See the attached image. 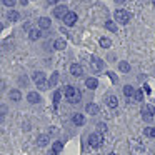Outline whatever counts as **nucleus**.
<instances>
[{"instance_id":"nucleus-1","label":"nucleus","mask_w":155,"mask_h":155,"mask_svg":"<svg viewBox=\"0 0 155 155\" xmlns=\"http://www.w3.org/2000/svg\"><path fill=\"white\" fill-rule=\"evenodd\" d=\"M64 94H65V97H67V100L70 102V104H78V102L82 100V94L75 87H72V85H67V87H65Z\"/></svg>"},{"instance_id":"nucleus-2","label":"nucleus","mask_w":155,"mask_h":155,"mask_svg":"<svg viewBox=\"0 0 155 155\" xmlns=\"http://www.w3.org/2000/svg\"><path fill=\"white\" fill-rule=\"evenodd\" d=\"M34 82L37 84V87L40 88V90H45V88L48 87L47 80H45V74H44V72H35V74H34Z\"/></svg>"},{"instance_id":"nucleus-3","label":"nucleus","mask_w":155,"mask_h":155,"mask_svg":"<svg viewBox=\"0 0 155 155\" xmlns=\"http://www.w3.org/2000/svg\"><path fill=\"white\" fill-rule=\"evenodd\" d=\"M153 115H155L153 107L152 105H143V108H142V118L145 122H152L153 120Z\"/></svg>"},{"instance_id":"nucleus-4","label":"nucleus","mask_w":155,"mask_h":155,"mask_svg":"<svg viewBox=\"0 0 155 155\" xmlns=\"http://www.w3.org/2000/svg\"><path fill=\"white\" fill-rule=\"evenodd\" d=\"M128 18H130L128 12H125V10H115V20H117L118 24H122V25L128 24Z\"/></svg>"},{"instance_id":"nucleus-5","label":"nucleus","mask_w":155,"mask_h":155,"mask_svg":"<svg viewBox=\"0 0 155 155\" xmlns=\"http://www.w3.org/2000/svg\"><path fill=\"white\" fill-rule=\"evenodd\" d=\"M75 22H77V14L75 12H67L64 17V24L67 27H72V25H75Z\"/></svg>"},{"instance_id":"nucleus-6","label":"nucleus","mask_w":155,"mask_h":155,"mask_svg":"<svg viewBox=\"0 0 155 155\" xmlns=\"http://www.w3.org/2000/svg\"><path fill=\"white\" fill-rule=\"evenodd\" d=\"M67 12H68L67 5H57V7H55V10H54V15L57 18H64Z\"/></svg>"},{"instance_id":"nucleus-7","label":"nucleus","mask_w":155,"mask_h":155,"mask_svg":"<svg viewBox=\"0 0 155 155\" xmlns=\"http://www.w3.org/2000/svg\"><path fill=\"white\" fill-rule=\"evenodd\" d=\"M88 143H90L92 147H98V145L102 143V137L98 134H92L90 137H88Z\"/></svg>"},{"instance_id":"nucleus-8","label":"nucleus","mask_w":155,"mask_h":155,"mask_svg":"<svg viewBox=\"0 0 155 155\" xmlns=\"http://www.w3.org/2000/svg\"><path fill=\"white\" fill-rule=\"evenodd\" d=\"M70 74L74 75V77H80V75L84 74V68H82V65H78V64L70 65Z\"/></svg>"},{"instance_id":"nucleus-9","label":"nucleus","mask_w":155,"mask_h":155,"mask_svg":"<svg viewBox=\"0 0 155 155\" xmlns=\"http://www.w3.org/2000/svg\"><path fill=\"white\" fill-rule=\"evenodd\" d=\"M92 68H94L95 72H100L102 68H104V62L97 57H92Z\"/></svg>"},{"instance_id":"nucleus-10","label":"nucleus","mask_w":155,"mask_h":155,"mask_svg":"<svg viewBox=\"0 0 155 155\" xmlns=\"http://www.w3.org/2000/svg\"><path fill=\"white\" fill-rule=\"evenodd\" d=\"M107 105L110 108H117L118 107V98L115 97V95H108L107 97Z\"/></svg>"},{"instance_id":"nucleus-11","label":"nucleus","mask_w":155,"mask_h":155,"mask_svg":"<svg viewBox=\"0 0 155 155\" xmlns=\"http://www.w3.org/2000/svg\"><path fill=\"white\" fill-rule=\"evenodd\" d=\"M28 37H30V40H38V38L42 37L40 28H32V30L28 32Z\"/></svg>"},{"instance_id":"nucleus-12","label":"nucleus","mask_w":155,"mask_h":155,"mask_svg":"<svg viewBox=\"0 0 155 155\" xmlns=\"http://www.w3.org/2000/svg\"><path fill=\"white\" fill-rule=\"evenodd\" d=\"M27 100L30 102V104H38V102H40V95H38L37 92H30V94L27 95Z\"/></svg>"},{"instance_id":"nucleus-13","label":"nucleus","mask_w":155,"mask_h":155,"mask_svg":"<svg viewBox=\"0 0 155 155\" xmlns=\"http://www.w3.org/2000/svg\"><path fill=\"white\" fill-rule=\"evenodd\" d=\"M50 25H52L50 18H47V17L38 18V27H40V28H50Z\"/></svg>"},{"instance_id":"nucleus-14","label":"nucleus","mask_w":155,"mask_h":155,"mask_svg":"<svg viewBox=\"0 0 155 155\" xmlns=\"http://www.w3.org/2000/svg\"><path fill=\"white\" fill-rule=\"evenodd\" d=\"M72 122H74L75 125H84L85 124V117L82 114H75L74 117H72Z\"/></svg>"},{"instance_id":"nucleus-15","label":"nucleus","mask_w":155,"mask_h":155,"mask_svg":"<svg viewBox=\"0 0 155 155\" xmlns=\"http://www.w3.org/2000/svg\"><path fill=\"white\" fill-rule=\"evenodd\" d=\"M85 110H87L88 115H97L98 114V107L95 104H88L87 107H85Z\"/></svg>"},{"instance_id":"nucleus-16","label":"nucleus","mask_w":155,"mask_h":155,"mask_svg":"<svg viewBox=\"0 0 155 155\" xmlns=\"http://www.w3.org/2000/svg\"><path fill=\"white\" fill-rule=\"evenodd\" d=\"M134 92H135V88L132 87V85H125V87H124V95H125L127 98H132V97H134Z\"/></svg>"},{"instance_id":"nucleus-17","label":"nucleus","mask_w":155,"mask_h":155,"mask_svg":"<svg viewBox=\"0 0 155 155\" xmlns=\"http://www.w3.org/2000/svg\"><path fill=\"white\" fill-rule=\"evenodd\" d=\"M7 18H8L10 22H17L18 18H20V14H18L17 10H10V12L7 14Z\"/></svg>"},{"instance_id":"nucleus-18","label":"nucleus","mask_w":155,"mask_h":155,"mask_svg":"<svg viewBox=\"0 0 155 155\" xmlns=\"http://www.w3.org/2000/svg\"><path fill=\"white\" fill-rule=\"evenodd\" d=\"M8 97H10V100L18 102V100L22 98V94H20V90H12L10 94H8Z\"/></svg>"},{"instance_id":"nucleus-19","label":"nucleus","mask_w":155,"mask_h":155,"mask_svg":"<svg viewBox=\"0 0 155 155\" xmlns=\"http://www.w3.org/2000/svg\"><path fill=\"white\" fill-rule=\"evenodd\" d=\"M85 85H87V88H97V85H98V82H97V78H87L85 80Z\"/></svg>"},{"instance_id":"nucleus-20","label":"nucleus","mask_w":155,"mask_h":155,"mask_svg":"<svg viewBox=\"0 0 155 155\" xmlns=\"http://www.w3.org/2000/svg\"><path fill=\"white\" fill-rule=\"evenodd\" d=\"M47 143H48V135H40V137L37 138V145H38V147H45Z\"/></svg>"},{"instance_id":"nucleus-21","label":"nucleus","mask_w":155,"mask_h":155,"mask_svg":"<svg viewBox=\"0 0 155 155\" xmlns=\"http://www.w3.org/2000/svg\"><path fill=\"white\" fill-rule=\"evenodd\" d=\"M65 45H67V44H65V40H62V38H58V40L54 42V48H55V50H64Z\"/></svg>"},{"instance_id":"nucleus-22","label":"nucleus","mask_w":155,"mask_h":155,"mask_svg":"<svg viewBox=\"0 0 155 155\" xmlns=\"http://www.w3.org/2000/svg\"><path fill=\"white\" fill-rule=\"evenodd\" d=\"M118 68H120V72H124V74H128V72H130V64H128V62H120V64H118Z\"/></svg>"},{"instance_id":"nucleus-23","label":"nucleus","mask_w":155,"mask_h":155,"mask_svg":"<svg viewBox=\"0 0 155 155\" xmlns=\"http://www.w3.org/2000/svg\"><path fill=\"white\" fill-rule=\"evenodd\" d=\"M98 44H100V47L102 48H108L112 45V42H110V38H107V37H102L100 40H98Z\"/></svg>"},{"instance_id":"nucleus-24","label":"nucleus","mask_w":155,"mask_h":155,"mask_svg":"<svg viewBox=\"0 0 155 155\" xmlns=\"http://www.w3.org/2000/svg\"><path fill=\"white\" fill-rule=\"evenodd\" d=\"M57 82H58V74H57V72H54V74H52V77H50V80H48L47 84H48V87H55V85H57Z\"/></svg>"},{"instance_id":"nucleus-25","label":"nucleus","mask_w":155,"mask_h":155,"mask_svg":"<svg viewBox=\"0 0 155 155\" xmlns=\"http://www.w3.org/2000/svg\"><path fill=\"white\" fill-rule=\"evenodd\" d=\"M105 28H107V30H110V32H117V25H115V22H112V20L105 22Z\"/></svg>"},{"instance_id":"nucleus-26","label":"nucleus","mask_w":155,"mask_h":155,"mask_svg":"<svg viewBox=\"0 0 155 155\" xmlns=\"http://www.w3.org/2000/svg\"><path fill=\"white\" fill-rule=\"evenodd\" d=\"M143 134L147 135V137H150V138H155V128L153 127H147L143 130Z\"/></svg>"},{"instance_id":"nucleus-27","label":"nucleus","mask_w":155,"mask_h":155,"mask_svg":"<svg viewBox=\"0 0 155 155\" xmlns=\"http://www.w3.org/2000/svg\"><path fill=\"white\" fill-rule=\"evenodd\" d=\"M132 98H134L135 102H142V100H143V94H142L140 90H135L134 92V97H132Z\"/></svg>"},{"instance_id":"nucleus-28","label":"nucleus","mask_w":155,"mask_h":155,"mask_svg":"<svg viewBox=\"0 0 155 155\" xmlns=\"http://www.w3.org/2000/svg\"><path fill=\"white\" fill-rule=\"evenodd\" d=\"M52 150H54L55 153L62 152V142H54V147H52Z\"/></svg>"},{"instance_id":"nucleus-29","label":"nucleus","mask_w":155,"mask_h":155,"mask_svg":"<svg viewBox=\"0 0 155 155\" xmlns=\"http://www.w3.org/2000/svg\"><path fill=\"white\" fill-rule=\"evenodd\" d=\"M60 97H62V92H58V90H57V92L54 94V104H55V105H57L58 102H60Z\"/></svg>"},{"instance_id":"nucleus-30","label":"nucleus","mask_w":155,"mask_h":155,"mask_svg":"<svg viewBox=\"0 0 155 155\" xmlns=\"http://www.w3.org/2000/svg\"><path fill=\"white\" fill-rule=\"evenodd\" d=\"M97 130L98 132H105V130H107V125H105V124H97Z\"/></svg>"},{"instance_id":"nucleus-31","label":"nucleus","mask_w":155,"mask_h":155,"mask_svg":"<svg viewBox=\"0 0 155 155\" xmlns=\"http://www.w3.org/2000/svg\"><path fill=\"white\" fill-rule=\"evenodd\" d=\"M4 5H7V7H14L15 0H4Z\"/></svg>"},{"instance_id":"nucleus-32","label":"nucleus","mask_w":155,"mask_h":155,"mask_svg":"<svg viewBox=\"0 0 155 155\" xmlns=\"http://www.w3.org/2000/svg\"><path fill=\"white\" fill-rule=\"evenodd\" d=\"M108 77L112 78V82H115V84H117V80H118V78H117V75H115L114 72H108Z\"/></svg>"},{"instance_id":"nucleus-33","label":"nucleus","mask_w":155,"mask_h":155,"mask_svg":"<svg viewBox=\"0 0 155 155\" xmlns=\"http://www.w3.org/2000/svg\"><path fill=\"white\" fill-rule=\"evenodd\" d=\"M47 2H48V4H50V5H55V4H57V2H58V0H47Z\"/></svg>"},{"instance_id":"nucleus-34","label":"nucleus","mask_w":155,"mask_h":155,"mask_svg":"<svg viewBox=\"0 0 155 155\" xmlns=\"http://www.w3.org/2000/svg\"><path fill=\"white\" fill-rule=\"evenodd\" d=\"M2 122H4V114L0 112V124H2Z\"/></svg>"},{"instance_id":"nucleus-35","label":"nucleus","mask_w":155,"mask_h":155,"mask_svg":"<svg viewBox=\"0 0 155 155\" xmlns=\"http://www.w3.org/2000/svg\"><path fill=\"white\" fill-rule=\"evenodd\" d=\"M125 0H115V4H124Z\"/></svg>"},{"instance_id":"nucleus-36","label":"nucleus","mask_w":155,"mask_h":155,"mask_svg":"<svg viewBox=\"0 0 155 155\" xmlns=\"http://www.w3.org/2000/svg\"><path fill=\"white\" fill-rule=\"evenodd\" d=\"M47 155H57V153H55V152H54V150H50V152H48V153H47Z\"/></svg>"},{"instance_id":"nucleus-37","label":"nucleus","mask_w":155,"mask_h":155,"mask_svg":"<svg viewBox=\"0 0 155 155\" xmlns=\"http://www.w3.org/2000/svg\"><path fill=\"white\" fill-rule=\"evenodd\" d=\"M2 30H4V25H2V24H0V32H2Z\"/></svg>"},{"instance_id":"nucleus-38","label":"nucleus","mask_w":155,"mask_h":155,"mask_svg":"<svg viewBox=\"0 0 155 155\" xmlns=\"http://www.w3.org/2000/svg\"><path fill=\"white\" fill-rule=\"evenodd\" d=\"M108 155H115V153H108Z\"/></svg>"},{"instance_id":"nucleus-39","label":"nucleus","mask_w":155,"mask_h":155,"mask_svg":"<svg viewBox=\"0 0 155 155\" xmlns=\"http://www.w3.org/2000/svg\"><path fill=\"white\" fill-rule=\"evenodd\" d=\"M153 5H155V0H153Z\"/></svg>"}]
</instances>
